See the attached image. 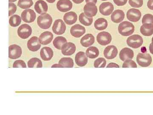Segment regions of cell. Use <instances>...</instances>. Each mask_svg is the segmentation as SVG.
I'll return each instance as SVG.
<instances>
[{
    "instance_id": "1",
    "label": "cell",
    "mask_w": 153,
    "mask_h": 115,
    "mask_svg": "<svg viewBox=\"0 0 153 115\" xmlns=\"http://www.w3.org/2000/svg\"><path fill=\"white\" fill-rule=\"evenodd\" d=\"M134 26L129 22H123L118 26V30L121 35L123 36H128L133 34L134 32Z\"/></svg>"
},
{
    "instance_id": "2",
    "label": "cell",
    "mask_w": 153,
    "mask_h": 115,
    "mask_svg": "<svg viewBox=\"0 0 153 115\" xmlns=\"http://www.w3.org/2000/svg\"><path fill=\"white\" fill-rule=\"evenodd\" d=\"M52 23V17L49 14H44L39 16L37 19V24L42 29H49Z\"/></svg>"
},
{
    "instance_id": "3",
    "label": "cell",
    "mask_w": 153,
    "mask_h": 115,
    "mask_svg": "<svg viewBox=\"0 0 153 115\" xmlns=\"http://www.w3.org/2000/svg\"><path fill=\"white\" fill-rule=\"evenodd\" d=\"M126 43L130 47L137 49L143 45V40L142 37L140 35H133L127 38Z\"/></svg>"
},
{
    "instance_id": "4",
    "label": "cell",
    "mask_w": 153,
    "mask_h": 115,
    "mask_svg": "<svg viewBox=\"0 0 153 115\" xmlns=\"http://www.w3.org/2000/svg\"><path fill=\"white\" fill-rule=\"evenodd\" d=\"M152 56L149 53H140L137 57V61L139 65L142 67H147L152 63Z\"/></svg>"
},
{
    "instance_id": "5",
    "label": "cell",
    "mask_w": 153,
    "mask_h": 115,
    "mask_svg": "<svg viewBox=\"0 0 153 115\" xmlns=\"http://www.w3.org/2000/svg\"><path fill=\"white\" fill-rule=\"evenodd\" d=\"M52 30L53 33L57 35H63L66 30V25L63 20L57 19L54 22Z\"/></svg>"
},
{
    "instance_id": "6",
    "label": "cell",
    "mask_w": 153,
    "mask_h": 115,
    "mask_svg": "<svg viewBox=\"0 0 153 115\" xmlns=\"http://www.w3.org/2000/svg\"><path fill=\"white\" fill-rule=\"evenodd\" d=\"M97 41L99 44L102 46L109 44L112 41V36L108 32H100L97 36Z\"/></svg>"
},
{
    "instance_id": "7",
    "label": "cell",
    "mask_w": 153,
    "mask_h": 115,
    "mask_svg": "<svg viewBox=\"0 0 153 115\" xmlns=\"http://www.w3.org/2000/svg\"><path fill=\"white\" fill-rule=\"evenodd\" d=\"M32 33V28L27 24H23L18 28V36L22 39H27L29 38Z\"/></svg>"
},
{
    "instance_id": "8",
    "label": "cell",
    "mask_w": 153,
    "mask_h": 115,
    "mask_svg": "<svg viewBox=\"0 0 153 115\" xmlns=\"http://www.w3.org/2000/svg\"><path fill=\"white\" fill-rule=\"evenodd\" d=\"M22 48L16 44L10 45L9 47V57L10 59H18L22 56Z\"/></svg>"
},
{
    "instance_id": "9",
    "label": "cell",
    "mask_w": 153,
    "mask_h": 115,
    "mask_svg": "<svg viewBox=\"0 0 153 115\" xmlns=\"http://www.w3.org/2000/svg\"><path fill=\"white\" fill-rule=\"evenodd\" d=\"M36 15L34 10L31 9H26L22 12L21 15L22 20L26 23H30L36 20Z\"/></svg>"
},
{
    "instance_id": "10",
    "label": "cell",
    "mask_w": 153,
    "mask_h": 115,
    "mask_svg": "<svg viewBox=\"0 0 153 115\" xmlns=\"http://www.w3.org/2000/svg\"><path fill=\"white\" fill-rule=\"evenodd\" d=\"M142 14L140 11L137 9H130L126 14L127 19L130 22H136L140 19Z\"/></svg>"
},
{
    "instance_id": "11",
    "label": "cell",
    "mask_w": 153,
    "mask_h": 115,
    "mask_svg": "<svg viewBox=\"0 0 153 115\" xmlns=\"http://www.w3.org/2000/svg\"><path fill=\"white\" fill-rule=\"evenodd\" d=\"M72 3L70 0H59L57 3V10L62 13L68 12L72 8Z\"/></svg>"
},
{
    "instance_id": "12",
    "label": "cell",
    "mask_w": 153,
    "mask_h": 115,
    "mask_svg": "<svg viewBox=\"0 0 153 115\" xmlns=\"http://www.w3.org/2000/svg\"><path fill=\"white\" fill-rule=\"evenodd\" d=\"M114 7L112 3L107 2L101 4L99 7V11L102 15L108 16L112 13Z\"/></svg>"
},
{
    "instance_id": "13",
    "label": "cell",
    "mask_w": 153,
    "mask_h": 115,
    "mask_svg": "<svg viewBox=\"0 0 153 115\" xmlns=\"http://www.w3.org/2000/svg\"><path fill=\"white\" fill-rule=\"evenodd\" d=\"M41 44L39 38L36 36H33L28 40L27 47L28 49L32 52H36L40 49Z\"/></svg>"
},
{
    "instance_id": "14",
    "label": "cell",
    "mask_w": 153,
    "mask_h": 115,
    "mask_svg": "<svg viewBox=\"0 0 153 115\" xmlns=\"http://www.w3.org/2000/svg\"><path fill=\"white\" fill-rule=\"evenodd\" d=\"M85 29L82 25L76 24L71 27L70 33L71 36L75 38H79L83 36L85 33Z\"/></svg>"
},
{
    "instance_id": "15",
    "label": "cell",
    "mask_w": 153,
    "mask_h": 115,
    "mask_svg": "<svg viewBox=\"0 0 153 115\" xmlns=\"http://www.w3.org/2000/svg\"><path fill=\"white\" fill-rule=\"evenodd\" d=\"M117 48L114 45H110L105 49L103 54L105 57L107 59H112L117 56Z\"/></svg>"
},
{
    "instance_id": "16",
    "label": "cell",
    "mask_w": 153,
    "mask_h": 115,
    "mask_svg": "<svg viewBox=\"0 0 153 115\" xmlns=\"http://www.w3.org/2000/svg\"><path fill=\"white\" fill-rule=\"evenodd\" d=\"M84 13L89 17H93L97 15V8L95 4L88 3L86 4L83 8Z\"/></svg>"
},
{
    "instance_id": "17",
    "label": "cell",
    "mask_w": 153,
    "mask_h": 115,
    "mask_svg": "<svg viewBox=\"0 0 153 115\" xmlns=\"http://www.w3.org/2000/svg\"><path fill=\"white\" fill-rule=\"evenodd\" d=\"M76 50L75 44L72 42H68L64 44L62 46L61 52L64 55H73Z\"/></svg>"
},
{
    "instance_id": "18",
    "label": "cell",
    "mask_w": 153,
    "mask_h": 115,
    "mask_svg": "<svg viewBox=\"0 0 153 115\" xmlns=\"http://www.w3.org/2000/svg\"><path fill=\"white\" fill-rule=\"evenodd\" d=\"M35 9L38 14L40 15L46 14L48 11V5L43 0H38L35 4Z\"/></svg>"
},
{
    "instance_id": "19",
    "label": "cell",
    "mask_w": 153,
    "mask_h": 115,
    "mask_svg": "<svg viewBox=\"0 0 153 115\" xmlns=\"http://www.w3.org/2000/svg\"><path fill=\"white\" fill-rule=\"evenodd\" d=\"M75 60L76 65L79 66H83L87 64L88 59L85 52L80 51L76 53L75 55Z\"/></svg>"
},
{
    "instance_id": "20",
    "label": "cell",
    "mask_w": 153,
    "mask_h": 115,
    "mask_svg": "<svg viewBox=\"0 0 153 115\" xmlns=\"http://www.w3.org/2000/svg\"><path fill=\"white\" fill-rule=\"evenodd\" d=\"M120 58L123 61L132 59L134 56L133 51L129 48H124L122 49L120 52Z\"/></svg>"
},
{
    "instance_id": "21",
    "label": "cell",
    "mask_w": 153,
    "mask_h": 115,
    "mask_svg": "<svg viewBox=\"0 0 153 115\" xmlns=\"http://www.w3.org/2000/svg\"><path fill=\"white\" fill-rule=\"evenodd\" d=\"M53 38L52 33L49 31H46L41 33L39 36V40L42 45H47L52 42Z\"/></svg>"
},
{
    "instance_id": "22",
    "label": "cell",
    "mask_w": 153,
    "mask_h": 115,
    "mask_svg": "<svg viewBox=\"0 0 153 115\" xmlns=\"http://www.w3.org/2000/svg\"><path fill=\"white\" fill-rule=\"evenodd\" d=\"M40 54L42 60L48 61L51 60L53 57L54 53L52 49L50 47H44L41 49Z\"/></svg>"
},
{
    "instance_id": "23",
    "label": "cell",
    "mask_w": 153,
    "mask_h": 115,
    "mask_svg": "<svg viewBox=\"0 0 153 115\" xmlns=\"http://www.w3.org/2000/svg\"><path fill=\"white\" fill-rule=\"evenodd\" d=\"M125 16V14L123 11L122 10H115L111 14V18L112 22L118 24L123 22Z\"/></svg>"
},
{
    "instance_id": "24",
    "label": "cell",
    "mask_w": 153,
    "mask_h": 115,
    "mask_svg": "<svg viewBox=\"0 0 153 115\" xmlns=\"http://www.w3.org/2000/svg\"><path fill=\"white\" fill-rule=\"evenodd\" d=\"M95 38L91 34H87L81 38L80 44L82 46L85 47H90L94 43Z\"/></svg>"
},
{
    "instance_id": "25",
    "label": "cell",
    "mask_w": 153,
    "mask_h": 115,
    "mask_svg": "<svg viewBox=\"0 0 153 115\" xmlns=\"http://www.w3.org/2000/svg\"><path fill=\"white\" fill-rule=\"evenodd\" d=\"M63 20L66 24L68 25H73L77 20V15L75 12H69L66 13L63 16Z\"/></svg>"
},
{
    "instance_id": "26",
    "label": "cell",
    "mask_w": 153,
    "mask_h": 115,
    "mask_svg": "<svg viewBox=\"0 0 153 115\" xmlns=\"http://www.w3.org/2000/svg\"><path fill=\"white\" fill-rule=\"evenodd\" d=\"M141 33L143 36H150L153 34V25L152 24H143L140 29Z\"/></svg>"
},
{
    "instance_id": "27",
    "label": "cell",
    "mask_w": 153,
    "mask_h": 115,
    "mask_svg": "<svg viewBox=\"0 0 153 115\" xmlns=\"http://www.w3.org/2000/svg\"><path fill=\"white\" fill-rule=\"evenodd\" d=\"M107 21L103 18H100L96 20L94 23V27L96 30L102 31L106 29L108 27Z\"/></svg>"
},
{
    "instance_id": "28",
    "label": "cell",
    "mask_w": 153,
    "mask_h": 115,
    "mask_svg": "<svg viewBox=\"0 0 153 115\" xmlns=\"http://www.w3.org/2000/svg\"><path fill=\"white\" fill-rule=\"evenodd\" d=\"M67 43L66 38L63 36H58L54 39L53 41V44L56 49L60 50L62 49V46L64 44Z\"/></svg>"
},
{
    "instance_id": "29",
    "label": "cell",
    "mask_w": 153,
    "mask_h": 115,
    "mask_svg": "<svg viewBox=\"0 0 153 115\" xmlns=\"http://www.w3.org/2000/svg\"><path fill=\"white\" fill-rule=\"evenodd\" d=\"M79 22L85 26H89L91 25L93 22V18L87 16L83 13H81L79 17Z\"/></svg>"
},
{
    "instance_id": "30",
    "label": "cell",
    "mask_w": 153,
    "mask_h": 115,
    "mask_svg": "<svg viewBox=\"0 0 153 115\" xmlns=\"http://www.w3.org/2000/svg\"><path fill=\"white\" fill-rule=\"evenodd\" d=\"M99 51L98 48L95 47H88L86 50L85 54L87 57L90 58H96L99 55Z\"/></svg>"
},
{
    "instance_id": "31",
    "label": "cell",
    "mask_w": 153,
    "mask_h": 115,
    "mask_svg": "<svg viewBox=\"0 0 153 115\" xmlns=\"http://www.w3.org/2000/svg\"><path fill=\"white\" fill-rule=\"evenodd\" d=\"M59 64L65 68H71L74 66V61L71 58H63L59 61Z\"/></svg>"
},
{
    "instance_id": "32",
    "label": "cell",
    "mask_w": 153,
    "mask_h": 115,
    "mask_svg": "<svg viewBox=\"0 0 153 115\" xmlns=\"http://www.w3.org/2000/svg\"><path fill=\"white\" fill-rule=\"evenodd\" d=\"M28 66L30 68H42L43 65L40 59L37 58H33L28 61Z\"/></svg>"
},
{
    "instance_id": "33",
    "label": "cell",
    "mask_w": 153,
    "mask_h": 115,
    "mask_svg": "<svg viewBox=\"0 0 153 115\" xmlns=\"http://www.w3.org/2000/svg\"><path fill=\"white\" fill-rule=\"evenodd\" d=\"M22 22V18L19 15H14L9 19V23L11 27L16 28L21 24Z\"/></svg>"
},
{
    "instance_id": "34",
    "label": "cell",
    "mask_w": 153,
    "mask_h": 115,
    "mask_svg": "<svg viewBox=\"0 0 153 115\" xmlns=\"http://www.w3.org/2000/svg\"><path fill=\"white\" fill-rule=\"evenodd\" d=\"M33 5V0H19L18 5L23 9H28Z\"/></svg>"
},
{
    "instance_id": "35",
    "label": "cell",
    "mask_w": 153,
    "mask_h": 115,
    "mask_svg": "<svg viewBox=\"0 0 153 115\" xmlns=\"http://www.w3.org/2000/svg\"><path fill=\"white\" fill-rule=\"evenodd\" d=\"M106 64L105 59L103 58H99L94 61V66L95 68H104Z\"/></svg>"
},
{
    "instance_id": "36",
    "label": "cell",
    "mask_w": 153,
    "mask_h": 115,
    "mask_svg": "<svg viewBox=\"0 0 153 115\" xmlns=\"http://www.w3.org/2000/svg\"><path fill=\"white\" fill-rule=\"evenodd\" d=\"M128 3L133 7L140 8L143 4V0H129Z\"/></svg>"
},
{
    "instance_id": "37",
    "label": "cell",
    "mask_w": 153,
    "mask_h": 115,
    "mask_svg": "<svg viewBox=\"0 0 153 115\" xmlns=\"http://www.w3.org/2000/svg\"><path fill=\"white\" fill-rule=\"evenodd\" d=\"M122 67L123 68H137V66L136 63L131 59L125 60L123 63Z\"/></svg>"
},
{
    "instance_id": "38",
    "label": "cell",
    "mask_w": 153,
    "mask_h": 115,
    "mask_svg": "<svg viewBox=\"0 0 153 115\" xmlns=\"http://www.w3.org/2000/svg\"><path fill=\"white\" fill-rule=\"evenodd\" d=\"M143 24H152L153 25V16L152 14H146L143 16L142 21Z\"/></svg>"
},
{
    "instance_id": "39",
    "label": "cell",
    "mask_w": 153,
    "mask_h": 115,
    "mask_svg": "<svg viewBox=\"0 0 153 115\" xmlns=\"http://www.w3.org/2000/svg\"><path fill=\"white\" fill-rule=\"evenodd\" d=\"M13 67L14 68H18V67L27 68V65L24 60H18L14 62L13 64Z\"/></svg>"
},
{
    "instance_id": "40",
    "label": "cell",
    "mask_w": 153,
    "mask_h": 115,
    "mask_svg": "<svg viewBox=\"0 0 153 115\" xmlns=\"http://www.w3.org/2000/svg\"><path fill=\"white\" fill-rule=\"evenodd\" d=\"M9 16H10L14 15L17 10V7L15 4L13 3H9Z\"/></svg>"
},
{
    "instance_id": "41",
    "label": "cell",
    "mask_w": 153,
    "mask_h": 115,
    "mask_svg": "<svg viewBox=\"0 0 153 115\" xmlns=\"http://www.w3.org/2000/svg\"><path fill=\"white\" fill-rule=\"evenodd\" d=\"M114 2L118 6H123L127 3L128 0H113Z\"/></svg>"
},
{
    "instance_id": "42",
    "label": "cell",
    "mask_w": 153,
    "mask_h": 115,
    "mask_svg": "<svg viewBox=\"0 0 153 115\" xmlns=\"http://www.w3.org/2000/svg\"><path fill=\"white\" fill-rule=\"evenodd\" d=\"M106 67L107 68H112V67H115V68H119L120 66L117 63H109L108 65Z\"/></svg>"
},
{
    "instance_id": "43",
    "label": "cell",
    "mask_w": 153,
    "mask_h": 115,
    "mask_svg": "<svg viewBox=\"0 0 153 115\" xmlns=\"http://www.w3.org/2000/svg\"><path fill=\"white\" fill-rule=\"evenodd\" d=\"M147 7L150 10H153V0H149L148 1Z\"/></svg>"
},
{
    "instance_id": "44",
    "label": "cell",
    "mask_w": 153,
    "mask_h": 115,
    "mask_svg": "<svg viewBox=\"0 0 153 115\" xmlns=\"http://www.w3.org/2000/svg\"><path fill=\"white\" fill-rule=\"evenodd\" d=\"M97 0H85V2L86 4L88 3H91V4H96L97 3Z\"/></svg>"
},
{
    "instance_id": "45",
    "label": "cell",
    "mask_w": 153,
    "mask_h": 115,
    "mask_svg": "<svg viewBox=\"0 0 153 115\" xmlns=\"http://www.w3.org/2000/svg\"><path fill=\"white\" fill-rule=\"evenodd\" d=\"M51 67L52 68H53V67H55V68H63V66H61L59 63H58V64L56 63V64H53Z\"/></svg>"
},
{
    "instance_id": "46",
    "label": "cell",
    "mask_w": 153,
    "mask_h": 115,
    "mask_svg": "<svg viewBox=\"0 0 153 115\" xmlns=\"http://www.w3.org/2000/svg\"><path fill=\"white\" fill-rule=\"evenodd\" d=\"M72 1H73V2L75 3V4H79L83 2L84 0H72Z\"/></svg>"
},
{
    "instance_id": "47",
    "label": "cell",
    "mask_w": 153,
    "mask_h": 115,
    "mask_svg": "<svg viewBox=\"0 0 153 115\" xmlns=\"http://www.w3.org/2000/svg\"><path fill=\"white\" fill-rule=\"evenodd\" d=\"M149 49L150 52L153 55V45L152 44V43L150 44Z\"/></svg>"
},
{
    "instance_id": "48",
    "label": "cell",
    "mask_w": 153,
    "mask_h": 115,
    "mask_svg": "<svg viewBox=\"0 0 153 115\" xmlns=\"http://www.w3.org/2000/svg\"><path fill=\"white\" fill-rule=\"evenodd\" d=\"M55 1L56 0H46V1L48 2V3H51V4L55 2Z\"/></svg>"
},
{
    "instance_id": "49",
    "label": "cell",
    "mask_w": 153,
    "mask_h": 115,
    "mask_svg": "<svg viewBox=\"0 0 153 115\" xmlns=\"http://www.w3.org/2000/svg\"><path fill=\"white\" fill-rule=\"evenodd\" d=\"M9 1L10 3H13L16 1L17 0H9Z\"/></svg>"
},
{
    "instance_id": "50",
    "label": "cell",
    "mask_w": 153,
    "mask_h": 115,
    "mask_svg": "<svg viewBox=\"0 0 153 115\" xmlns=\"http://www.w3.org/2000/svg\"><path fill=\"white\" fill-rule=\"evenodd\" d=\"M152 44L153 45V37H152Z\"/></svg>"
},
{
    "instance_id": "51",
    "label": "cell",
    "mask_w": 153,
    "mask_h": 115,
    "mask_svg": "<svg viewBox=\"0 0 153 115\" xmlns=\"http://www.w3.org/2000/svg\"><path fill=\"white\" fill-rule=\"evenodd\" d=\"M101 1H107V0H101Z\"/></svg>"
}]
</instances>
